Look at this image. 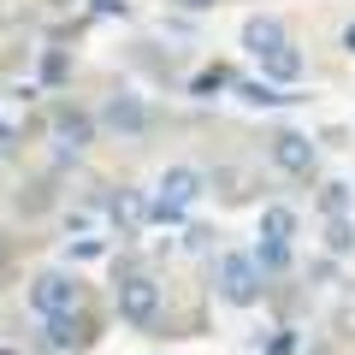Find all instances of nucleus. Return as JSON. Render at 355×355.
Listing matches in <instances>:
<instances>
[{"mask_svg":"<svg viewBox=\"0 0 355 355\" xmlns=\"http://www.w3.org/2000/svg\"><path fill=\"white\" fill-rule=\"evenodd\" d=\"M266 355H296V331H291V326H284V331H279V338H266Z\"/></svg>","mask_w":355,"mask_h":355,"instance_id":"nucleus-21","label":"nucleus"},{"mask_svg":"<svg viewBox=\"0 0 355 355\" xmlns=\"http://www.w3.org/2000/svg\"><path fill=\"white\" fill-rule=\"evenodd\" d=\"M12 154H18V130L0 125V160H12Z\"/></svg>","mask_w":355,"mask_h":355,"instance_id":"nucleus-23","label":"nucleus"},{"mask_svg":"<svg viewBox=\"0 0 355 355\" xmlns=\"http://www.w3.org/2000/svg\"><path fill=\"white\" fill-rule=\"evenodd\" d=\"M107 254V237H77L71 243V261H101Z\"/></svg>","mask_w":355,"mask_h":355,"instance_id":"nucleus-19","label":"nucleus"},{"mask_svg":"<svg viewBox=\"0 0 355 355\" xmlns=\"http://www.w3.org/2000/svg\"><path fill=\"white\" fill-rule=\"evenodd\" d=\"M279 42H291V36H284V24H279L272 12H254V18H243V48H249L254 60H261L266 48H279Z\"/></svg>","mask_w":355,"mask_h":355,"instance_id":"nucleus-10","label":"nucleus"},{"mask_svg":"<svg viewBox=\"0 0 355 355\" xmlns=\"http://www.w3.org/2000/svg\"><path fill=\"white\" fill-rule=\"evenodd\" d=\"M343 53H355V24H349V30H343Z\"/></svg>","mask_w":355,"mask_h":355,"instance_id":"nucleus-25","label":"nucleus"},{"mask_svg":"<svg viewBox=\"0 0 355 355\" xmlns=\"http://www.w3.org/2000/svg\"><path fill=\"white\" fill-rule=\"evenodd\" d=\"M214 296H219L225 308H254V302L266 296L261 266H254L243 249H225V254L214 261Z\"/></svg>","mask_w":355,"mask_h":355,"instance_id":"nucleus-1","label":"nucleus"},{"mask_svg":"<svg viewBox=\"0 0 355 355\" xmlns=\"http://www.w3.org/2000/svg\"><path fill=\"white\" fill-rule=\"evenodd\" d=\"M0 355H18V349H0Z\"/></svg>","mask_w":355,"mask_h":355,"instance_id":"nucleus-27","label":"nucleus"},{"mask_svg":"<svg viewBox=\"0 0 355 355\" xmlns=\"http://www.w3.org/2000/svg\"><path fill=\"white\" fill-rule=\"evenodd\" d=\"M302 71H308V60H302V48H291V42H279V48L261 53V77H266V83H279V89H291Z\"/></svg>","mask_w":355,"mask_h":355,"instance_id":"nucleus-9","label":"nucleus"},{"mask_svg":"<svg viewBox=\"0 0 355 355\" xmlns=\"http://www.w3.org/2000/svg\"><path fill=\"white\" fill-rule=\"evenodd\" d=\"M266 154H272V166H279L284 178H302V184L320 172V148H314V137H302V130H279Z\"/></svg>","mask_w":355,"mask_h":355,"instance_id":"nucleus-6","label":"nucleus"},{"mask_svg":"<svg viewBox=\"0 0 355 355\" xmlns=\"http://www.w3.org/2000/svg\"><path fill=\"white\" fill-rule=\"evenodd\" d=\"M349 207H355V184H343V178L320 184V214H349Z\"/></svg>","mask_w":355,"mask_h":355,"instance_id":"nucleus-17","label":"nucleus"},{"mask_svg":"<svg viewBox=\"0 0 355 355\" xmlns=\"http://www.w3.org/2000/svg\"><path fill=\"white\" fill-rule=\"evenodd\" d=\"M249 261L261 266V279H284L291 272V243H279V237H261L249 249Z\"/></svg>","mask_w":355,"mask_h":355,"instance_id":"nucleus-13","label":"nucleus"},{"mask_svg":"<svg viewBox=\"0 0 355 355\" xmlns=\"http://www.w3.org/2000/svg\"><path fill=\"white\" fill-rule=\"evenodd\" d=\"M160 302H166V291L154 284V272H125V279L113 284V308H119V320L125 326H154L160 320Z\"/></svg>","mask_w":355,"mask_h":355,"instance_id":"nucleus-3","label":"nucleus"},{"mask_svg":"<svg viewBox=\"0 0 355 355\" xmlns=\"http://www.w3.org/2000/svg\"><path fill=\"white\" fill-rule=\"evenodd\" d=\"M184 249H190V254H207V249H214V225H190V231H184Z\"/></svg>","mask_w":355,"mask_h":355,"instance_id":"nucleus-20","label":"nucleus"},{"mask_svg":"<svg viewBox=\"0 0 355 355\" xmlns=\"http://www.w3.org/2000/svg\"><path fill=\"white\" fill-rule=\"evenodd\" d=\"M261 237H279V243H291L296 237V207H261Z\"/></svg>","mask_w":355,"mask_h":355,"instance_id":"nucleus-16","label":"nucleus"},{"mask_svg":"<svg viewBox=\"0 0 355 355\" xmlns=\"http://www.w3.org/2000/svg\"><path fill=\"white\" fill-rule=\"evenodd\" d=\"M113 219H119V237L142 231V225H148V196H142V190H119L113 196Z\"/></svg>","mask_w":355,"mask_h":355,"instance_id":"nucleus-12","label":"nucleus"},{"mask_svg":"<svg viewBox=\"0 0 355 355\" xmlns=\"http://www.w3.org/2000/svg\"><path fill=\"white\" fill-rule=\"evenodd\" d=\"M231 83H237V77H231V65H202V71L190 77V101H219Z\"/></svg>","mask_w":355,"mask_h":355,"instance_id":"nucleus-14","label":"nucleus"},{"mask_svg":"<svg viewBox=\"0 0 355 355\" xmlns=\"http://www.w3.org/2000/svg\"><path fill=\"white\" fill-rule=\"evenodd\" d=\"M71 308H83V284H77V272H36L30 279V314L48 320V314H71Z\"/></svg>","mask_w":355,"mask_h":355,"instance_id":"nucleus-4","label":"nucleus"},{"mask_svg":"<svg viewBox=\"0 0 355 355\" xmlns=\"http://www.w3.org/2000/svg\"><path fill=\"white\" fill-rule=\"evenodd\" d=\"M202 184H207V178L196 172V166H166L160 184H154V196H148V225H178L184 207L202 196Z\"/></svg>","mask_w":355,"mask_h":355,"instance_id":"nucleus-2","label":"nucleus"},{"mask_svg":"<svg viewBox=\"0 0 355 355\" xmlns=\"http://www.w3.org/2000/svg\"><path fill=\"white\" fill-rule=\"evenodd\" d=\"M42 343H48L53 355H65V349H89L95 331H89V320L71 308V314H48V320H42Z\"/></svg>","mask_w":355,"mask_h":355,"instance_id":"nucleus-8","label":"nucleus"},{"mask_svg":"<svg viewBox=\"0 0 355 355\" xmlns=\"http://www.w3.org/2000/svg\"><path fill=\"white\" fill-rule=\"evenodd\" d=\"M89 12H95V18H125L130 6H125V0H89Z\"/></svg>","mask_w":355,"mask_h":355,"instance_id":"nucleus-22","label":"nucleus"},{"mask_svg":"<svg viewBox=\"0 0 355 355\" xmlns=\"http://www.w3.org/2000/svg\"><path fill=\"white\" fill-rule=\"evenodd\" d=\"M65 77H71V60H65V48H42V83L60 89Z\"/></svg>","mask_w":355,"mask_h":355,"instance_id":"nucleus-18","label":"nucleus"},{"mask_svg":"<svg viewBox=\"0 0 355 355\" xmlns=\"http://www.w3.org/2000/svg\"><path fill=\"white\" fill-rule=\"evenodd\" d=\"M48 125H53V137H60V148H65V154H83L89 142H95V113H83L77 101H60Z\"/></svg>","mask_w":355,"mask_h":355,"instance_id":"nucleus-7","label":"nucleus"},{"mask_svg":"<svg viewBox=\"0 0 355 355\" xmlns=\"http://www.w3.org/2000/svg\"><path fill=\"white\" fill-rule=\"evenodd\" d=\"M308 355H331V349H326V343H314V349H308Z\"/></svg>","mask_w":355,"mask_h":355,"instance_id":"nucleus-26","label":"nucleus"},{"mask_svg":"<svg viewBox=\"0 0 355 355\" xmlns=\"http://www.w3.org/2000/svg\"><path fill=\"white\" fill-rule=\"evenodd\" d=\"M95 130H113L119 142H137L154 130V113H148L142 95H107V107L95 113Z\"/></svg>","mask_w":355,"mask_h":355,"instance_id":"nucleus-5","label":"nucleus"},{"mask_svg":"<svg viewBox=\"0 0 355 355\" xmlns=\"http://www.w3.org/2000/svg\"><path fill=\"white\" fill-rule=\"evenodd\" d=\"M326 254H331V261L355 254V219L349 214H326Z\"/></svg>","mask_w":355,"mask_h":355,"instance_id":"nucleus-15","label":"nucleus"},{"mask_svg":"<svg viewBox=\"0 0 355 355\" xmlns=\"http://www.w3.org/2000/svg\"><path fill=\"white\" fill-rule=\"evenodd\" d=\"M231 89H237V101H243V107H261V113H266V107H291V101H302V95H284V89H279V83H266V77H243V83H231Z\"/></svg>","mask_w":355,"mask_h":355,"instance_id":"nucleus-11","label":"nucleus"},{"mask_svg":"<svg viewBox=\"0 0 355 355\" xmlns=\"http://www.w3.org/2000/svg\"><path fill=\"white\" fill-rule=\"evenodd\" d=\"M172 6H178V12H214L219 0H172Z\"/></svg>","mask_w":355,"mask_h":355,"instance_id":"nucleus-24","label":"nucleus"}]
</instances>
